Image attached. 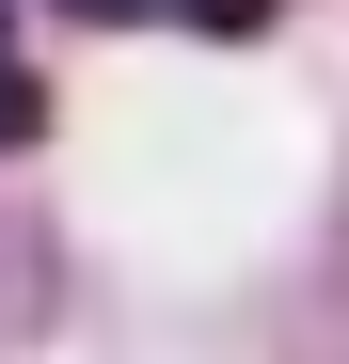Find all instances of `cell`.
<instances>
[{
  "label": "cell",
  "mask_w": 349,
  "mask_h": 364,
  "mask_svg": "<svg viewBox=\"0 0 349 364\" xmlns=\"http://www.w3.org/2000/svg\"><path fill=\"white\" fill-rule=\"evenodd\" d=\"M174 16H191V32H254L270 0H174Z\"/></svg>",
  "instance_id": "cell-1"
}]
</instances>
